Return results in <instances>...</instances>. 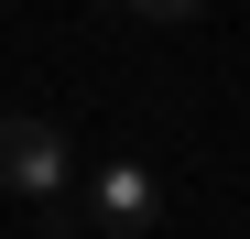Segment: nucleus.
<instances>
[{
  "label": "nucleus",
  "instance_id": "nucleus-1",
  "mask_svg": "<svg viewBox=\"0 0 250 239\" xmlns=\"http://www.w3.org/2000/svg\"><path fill=\"white\" fill-rule=\"evenodd\" d=\"M65 141L44 131V120H0V196H22V207H44V196H65Z\"/></svg>",
  "mask_w": 250,
  "mask_h": 239
},
{
  "label": "nucleus",
  "instance_id": "nucleus-2",
  "mask_svg": "<svg viewBox=\"0 0 250 239\" xmlns=\"http://www.w3.org/2000/svg\"><path fill=\"white\" fill-rule=\"evenodd\" d=\"M65 218H87V228H152V218H163V196H152L142 163H98L87 207H65Z\"/></svg>",
  "mask_w": 250,
  "mask_h": 239
},
{
  "label": "nucleus",
  "instance_id": "nucleus-3",
  "mask_svg": "<svg viewBox=\"0 0 250 239\" xmlns=\"http://www.w3.org/2000/svg\"><path fill=\"white\" fill-rule=\"evenodd\" d=\"M120 11H152V22H185V11H207V0H120Z\"/></svg>",
  "mask_w": 250,
  "mask_h": 239
}]
</instances>
